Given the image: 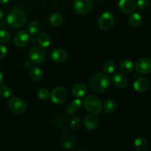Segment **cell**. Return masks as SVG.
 Returning <instances> with one entry per match:
<instances>
[{
  "label": "cell",
  "instance_id": "1",
  "mask_svg": "<svg viewBox=\"0 0 151 151\" xmlns=\"http://www.w3.org/2000/svg\"><path fill=\"white\" fill-rule=\"evenodd\" d=\"M111 80L107 75L97 72L92 75L89 81V86L94 92L102 93L110 86Z\"/></svg>",
  "mask_w": 151,
  "mask_h": 151
},
{
  "label": "cell",
  "instance_id": "2",
  "mask_svg": "<svg viewBox=\"0 0 151 151\" xmlns=\"http://www.w3.org/2000/svg\"><path fill=\"white\" fill-rule=\"evenodd\" d=\"M27 16L25 12L20 7H15L7 16V22L11 27L19 29L25 24Z\"/></svg>",
  "mask_w": 151,
  "mask_h": 151
},
{
  "label": "cell",
  "instance_id": "3",
  "mask_svg": "<svg viewBox=\"0 0 151 151\" xmlns=\"http://www.w3.org/2000/svg\"><path fill=\"white\" fill-rule=\"evenodd\" d=\"M84 106L91 114H97L102 110V103L96 96H88L84 100Z\"/></svg>",
  "mask_w": 151,
  "mask_h": 151
},
{
  "label": "cell",
  "instance_id": "4",
  "mask_svg": "<svg viewBox=\"0 0 151 151\" xmlns=\"http://www.w3.org/2000/svg\"><path fill=\"white\" fill-rule=\"evenodd\" d=\"M114 24V18L110 12H105L98 19V25L103 30H109L111 29Z\"/></svg>",
  "mask_w": 151,
  "mask_h": 151
},
{
  "label": "cell",
  "instance_id": "5",
  "mask_svg": "<svg viewBox=\"0 0 151 151\" xmlns=\"http://www.w3.org/2000/svg\"><path fill=\"white\" fill-rule=\"evenodd\" d=\"M91 0H74L73 1V9L78 14H86L91 10Z\"/></svg>",
  "mask_w": 151,
  "mask_h": 151
},
{
  "label": "cell",
  "instance_id": "6",
  "mask_svg": "<svg viewBox=\"0 0 151 151\" xmlns=\"http://www.w3.org/2000/svg\"><path fill=\"white\" fill-rule=\"evenodd\" d=\"M67 91L63 87H56L50 94L51 101L55 104H61L67 98Z\"/></svg>",
  "mask_w": 151,
  "mask_h": 151
},
{
  "label": "cell",
  "instance_id": "7",
  "mask_svg": "<svg viewBox=\"0 0 151 151\" xmlns=\"http://www.w3.org/2000/svg\"><path fill=\"white\" fill-rule=\"evenodd\" d=\"M29 60L34 64H41L45 59V52L40 47H33L29 53Z\"/></svg>",
  "mask_w": 151,
  "mask_h": 151
},
{
  "label": "cell",
  "instance_id": "8",
  "mask_svg": "<svg viewBox=\"0 0 151 151\" xmlns=\"http://www.w3.org/2000/svg\"><path fill=\"white\" fill-rule=\"evenodd\" d=\"M8 108L16 114H22L26 110V104L22 99L13 97L8 101Z\"/></svg>",
  "mask_w": 151,
  "mask_h": 151
},
{
  "label": "cell",
  "instance_id": "9",
  "mask_svg": "<svg viewBox=\"0 0 151 151\" xmlns=\"http://www.w3.org/2000/svg\"><path fill=\"white\" fill-rule=\"evenodd\" d=\"M136 69L141 74H148L151 72V60L148 58H140L136 63Z\"/></svg>",
  "mask_w": 151,
  "mask_h": 151
},
{
  "label": "cell",
  "instance_id": "10",
  "mask_svg": "<svg viewBox=\"0 0 151 151\" xmlns=\"http://www.w3.org/2000/svg\"><path fill=\"white\" fill-rule=\"evenodd\" d=\"M15 45L19 47H24L28 44L29 42V35L25 31H19L13 38Z\"/></svg>",
  "mask_w": 151,
  "mask_h": 151
},
{
  "label": "cell",
  "instance_id": "11",
  "mask_svg": "<svg viewBox=\"0 0 151 151\" xmlns=\"http://www.w3.org/2000/svg\"><path fill=\"white\" fill-rule=\"evenodd\" d=\"M119 7L123 13H131L135 11L137 4L134 0H119Z\"/></svg>",
  "mask_w": 151,
  "mask_h": 151
},
{
  "label": "cell",
  "instance_id": "12",
  "mask_svg": "<svg viewBox=\"0 0 151 151\" xmlns=\"http://www.w3.org/2000/svg\"><path fill=\"white\" fill-rule=\"evenodd\" d=\"M112 83L114 84L115 87L118 88H125L128 85V79L122 73L114 74L111 78Z\"/></svg>",
  "mask_w": 151,
  "mask_h": 151
},
{
  "label": "cell",
  "instance_id": "13",
  "mask_svg": "<svg viewBox=\"0 0 151 151\" xmlns=\"http://www.w3.org/2000/svg\"><path fill=\"white\" fill-rule=\"evenodd\" d=\"M66 52L63 49H55L51 53V58L56 63H62L67 58Z\"/></svg>",
  "mask_w": 151,
  "mask_h": 151
},
{
  "label": "cell",
  "instance_id": "14",
  "mask_svg": "<svg viewBox=\"0 0 151 151\" xmlns=\"http://www.w3.org/2000/svg\"><path fill=\"white\" fill-rule=\"evenodd\" d=\"M149 86H150V82L146 78H140L136 80V81L134 82V88L137 92H144L146 90H147Z\"/></svg>",
  "mask_w": 151,
  "mask_h": 151
},
{
  "label": "cell",
  "instance_id": "15",
  "mask_svg": "<svg viewBox=\"0 0 151 151\" xmlns=\"http://www.w3.org/2000/svg\"><path fill=\"white\" fill-rule=\"evenodd\" d=\"M84 125L88 130H94L99 125V120L94 114L87 115L83 121Z\"/></svg>",
  "mask_w": 151,
  "mask_h": 151
},
{
  "label": "cell",
  "instance_id": "16",
  "mask_svg": "<svg viewBox=\"0 0 151 151\" xmlns=\"http://www.w3.org/2000/svg\"><path fill=\"white\" fill-rule=\"evenodd\" d=\"M87 91V87L83 83H77L72 88V94L77 98L83 97Z\"/></svg>",
  "mask_w": 151,
  "mask_h": 151
},
{
  "label": "cell",
  "instance_id": "17",
  "mask_svg": "<svg viewBox=\"0 0 151 151\" xmlns=\"http://www.w3.org/2000/svg\"><path fill=\"white\" fill-rule=\"evenodd\" d=\"M134 148L137 151H146L149 147V143L146 139L139 137L136 139L134 143Z\"/></svg>",
  "mask_w": 151,
  "mask_h": 151
},
{
  "label": "cell",
  "instance_id": "18",
  "mask_svg": "<svg viewBox=\"0 0 151 151\" xmlns=\"http://www.w3.org/2000/svg\"><path fill=\"white\" fill-rule=\"evenodd\" d=\"M83 102L82 100L80 99H74L72 102H71L70 105L69 107L67 108V113L68 114H74L75 112L78 111V110L82 108Z\"/></svg>",
  "mask_w": 151,
  "mask_h": 151
},
{
  "label": "cell",
  "instance_id": "19",
  "mask_svg": "<svg viewBox=\"0 0 151 151\" xmlns=\"http://www.w3.org/2000/svg\"><path fill=\"white\" fill-rule=\"evenodd\" d=\"M38 42L41 47L46 48V47H48L50 45L51 39H50V37L47 33L42 32V33L38 35Z\"/></svg>",
  "mask_w": 151,
  "mask_h": 151
},
{
  "label": "cell",
  "instance_id": "20",
  "mask_svg": "<svg viewBox=\"0 0 151 151\" xmlns=\"http://www.w3.org/2000/svg\"><path fill=\"white\" fill-rule=\"evenodd\" d=\"M75 144H76V140H75V137H72V136L66 137V138H64V139L63 140V142H62L63 147L66 150H72L75 146Z\"/></svg>",
  "mask_w": 151,
  "mask_h": 151
},
{
  "label": "cell",
  "instance_id": "21",
  "mask_svg": "<svg viewBox=\"0 0 151 151\" xmlns=\"http://www.w3.org/2000/svg\"><path fill=\"white\" fill-rule=\"evenodd\" d=\"M63 22V16L59 13H54L50 16V23L53 27H58Z\"/></svg>",
  "mask_w": 151,
  "mask_h": 151
},
{
  "label": "cell",
  "instance_id": "22",
  "mask_svg": "<svg viewBox=\"0 0 151 151\" xmlns=\"http://www.w3.org/2000/svg\"><path fill=\"white\" fill-rule=\"evenodd\" d=\"M120 69L125 73H131L134 71V65L132 61L129 60H124L120 63Z\"/></svg>",
  "mask_w": 151,
  "mask_h": 151
},
{
  "label": "cell",
  "instance_id": "23",
  "mask_svg": "<svg viewBox=\"0 0 151 151\" xmlns=\"http://www.w3.org/2000/svg\"><path fill=\"white\" fill-rule=\"evenodd\" d=\"M116 103L112 100H107L103 105V110L107 114H112L116 110Z\"/></svg>",
  "mask_w": 151,
  "mask_h": 151
},
{
  "label": "cell",
  "instance_id": "24",
  "mask_svg": "<svg viewBox=\"0 0 151 151\" xmlns=\"http://www.w3.org/2000/svg\"><path fill=\"white\" fill-rule=\"evenodd\" d=\"M142 22V17L139 13H135L134 14L131 15L129 17L128 19V22H129V24L131 25L132 27H137L138 26H139L140 24Z\"/></svg>",
  "mask_w": 151,
  "mask_h": 151
},
{
  "label": "cell",
  "instance_id": "25",
  "mask_svg": "<svg viewBox=\"0 0 151 151\" xmlns=\"http://www.w3.org/2000/svg\"><path fill=\"white\" fill-rule=\"evenodd\" d=\"M29 75H30V78L32 81H39L43 78V72L39 68L34 67L31 69Z\"/></svg>",
  "mask_w": 151,
  "mask_h": 151
},
{
  "label": "cell",
  "instance_id": "26",
  "mask_svg": "<svg viewBox=\"0 0 151 151\" xmlns=\"http://www.w3.org/2000/svg\"><path fill=\"white\" fill-rule=\"evenodd\" d=\"M116 65L113 60H107L103 64V70L106 74H111L115 71Z\"/></svg>",
  "mask_w": 151,
  "mask_h": 151
},
{
  "label": "cell",
  "instance_id": "27",
  "mask_svg": "<svg viewBox=\"0 0 151 151\" xmlns=\"http://www.w3.org/2000/svg\"><path fill=\"white\" fill-rule=\"evenodd\" d=\"M27 29L28 32L31 35H35L36 33H38L40 29V24L36 21H32L29 24Z\"/></svg>",
  "mask_w": 151,
  "mask_h": 151
},
{
  "label": "cell",
  "instance_id": "28",
  "mask_svg": "<svg viewBox=\"0 0 151 151\" xmlns=\"http://www.w3.org/2000/svg\"><path fill=\"white\" fill-rule=\"evenodd\" d=\"M37 94H38V98L43 100H47V99H48L49 97L50 96V91H49L48 89H47L46 88H40V89L38 91Z\"/></svg>",
  "mask_w": 151,
  "mask_h": 151
},
{
  "label": "cell",
  "instance_id": "29",
  "mask_svg": "<svg viewBox=\"0 0 151 151\" xmlns=\"http://www.w3.org/2000/svg\"><path fill=\"white\" fill-rule=\"evenodd\" d=\"M12 91L9 87L2 86L0 88V95L4 98H9L11 96Z\"/></svg>",
  "mask_w": 151,
  "mask_h": 151
},
{
  "label": "cell",
  "instance_id": "30",
  "mask_svg": "<svg viewBox=\"0 0 151 151\" xmlns=\"http://www.w3.org/2000/svg\"><path fill=\"white\" fill-rule=\"evenodd\" d=\"M10 33L8 31L1 29L0 30V43H5L10 39Z\"/></svg>",
  "mask_w": 151,
  "mask_h": 151
},
{
  "label": "cell",
  "instance_id": "31",
  "mask_svg": "<svg viewBox=\"0 0 151 151\" xmlns=\"http://www.w3.org/2000/svg\"><path fill=\"white\" fill-rule=\"evenodd\" d=\"M69 125H70L72 128H78L80 125V119L78 116H74L71 119L70 122H69Z\"/></svg>",
  "mask_w": 151,
  "mask_h": 151
},
{
  "label": "cell",
  "instance_id": "32",
  "mask_svg": "<svg viewBox=\"0 0 151 151\" xmlns=\"http://www.w3.org/2000/svg\"><path fill=\"white\" fill-rule=\"evenodd\" d=\"M137 4L140 10H145L148 7L149 1L148 0H138Z\"/></svg>",
  "mask_w": 151,
  "mask_h": 151
},
{
  "label": "cell",
  "instance_id": "33",
  "mask_svg": "<svg viewBox=\"0 0 151 151\" xmlns=\"http://www.w3.org/2000/svg\"><path fill=\"white\" fill-rule=\"evenodd\" d=\"M7 52V50L6 47L3 45H0V59L4 58Z\"/></svg>",
  "mask_w": 151,
  "mask_h": 151
},
{
  "label": "cell",
  "instance_id": "34",
  "mask_svg": "<svg viewBox=\"0 0 151 151\" xmlns=\"http://www.w3.org/2000/svg\"><path fill=\"white\" fill-rule=\"evenodd\" d=\"M31 63L32 62L31 61H26L24 63V67L26 68V69H30L31 67H32V64H31Z\"/></svg>",
  "mask_w": 151,
  "mask_h": 151
},
{
  "label": "cell",
  "instance_id": "35",
  "mask_svg": "<svg viewBox=\"0 0 151 151\" xmlns=\"http://www.w3.org/2000/svg\"><path fill=\"white\" fill-rule=\"evenodd\" d=\"M3 81H4V78H3V75L1 72H0V86L2 85Z\"/></svg>",
  "mask_w": 151,
  "mask_h": 151
},
{
  "label": "cell",
  "instance_id": "36",
  "mask_svg": "<svg viewBox=\"0 0 151 151\" xmlns=\"http://www.w3.org/2000/svg\"><path fill=\"white\" fill-rule=\"evenodd\" d=\"M8 1L9 0H0V2H1V4H7Z\"/></svg>",
  "mask_w": 151,
  "mask_h": 151
},
{
  "label": "cell",
  "instance_id": "37",
  "mask_svg": "<svg viewBox=\"0 0 151 151\" xmlns=\"http://www.w3.org/2000/svg\"><path fill=\"white\" fill-rule=\"evenodd\" d=\"M2 16H3V12H2V10H1V9H0V19H1V18H2Z\"/></svg>",
  "mask_w": 151,
  "mask_h": 151
}]
</instances>
